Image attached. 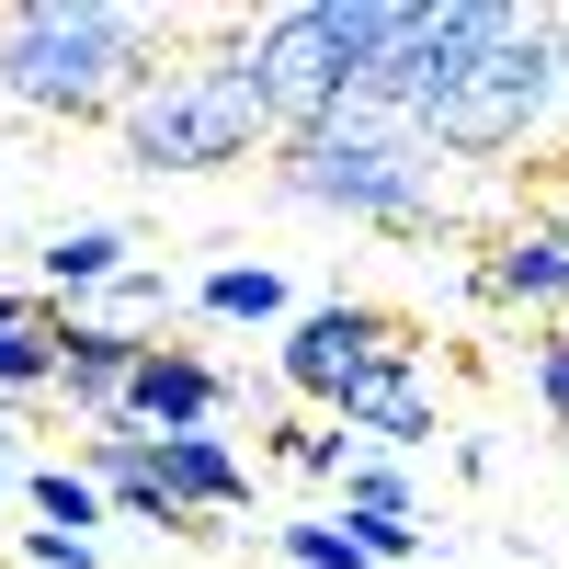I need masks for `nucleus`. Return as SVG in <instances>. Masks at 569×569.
<instances>
[{"mask_svg":"<svg viewBox=\"0 0 569 569\" xmlns=\"http://www.w3.org/2000/svg\"><path fill=\"white\" fill-rule=\"evenodd\" d=\"M558 91H569V58H558L547 12H525V0H410L353 103L410 114L467 171V160L525 149V137L558 114Z\"/></svg>","mask_w":569,"mask_h":569,"instance_id":"obj_1","label":"nucleus"},{"mask_svg":"<svg viewBox=\"0 0 569 569\" xmlns=\"http://www.w3.org/2000/svg\"><path fill=\"white\" fill-rule=\"evenodd\" d=\"M114 160L137 171H240V160H273V126H262V91L240 69V12H182L160 69L103 114Z\"/></svg>","mask_w":569,"mask_h":569,"instance_id":"obj_2","label":"nucleus"},{"mask_svg":"<svg viewBox=\"0 0 569 569\" xmlns=\"http://www.w3.org/2000/svg\"><path fill=\"white\" fill-rule=\"evenodd\" d=\"M445 182H456V160L410 114H388V103H330L308 137L273 149V194L284 206L388 228V240H433L445 228Z\"/></svg>","mask_w":569,"mask_h":569,"instance_id":"obj_3","label":"nucleus"},{"mask_svg":"<svg viewBox=\"0 0 569 569\" xmlns=\"http://www.w3.org/2000/svg\"><path fill=\"white\" fill-rule=\"evenodd\" d=\"M171 23L182 12H126V0H0V91L46 126H103L160 69Z\"/></svg>","mask_w":569,"mask_h":569,"instance_id":"obj_4","label":"nucleus"},{"mask_svg":"<svg viewBox=\"0 0 569 569\" xmlns=\"http://www.w3.org/2000/svg\"><path fill=\"white\" fill-rule=\"evenodd\" d=\"M399 12H410V0H284V12L240 23V69H251V91H262L273 149H284V137H308L330 103H353L365 69L388 58Z\"/></svg>","mask_w":569,"mask_h":569,"instance_id":"obj_5","label":"nucleus"},{"mask_svg":"<svg viewBox=\"0 0 569 569\" xmlns=\"http://www.w3.org/2000/svg\"><path fill=\"white\" fill-rule=\"evenodd\" d=\"M388 365H421V330L399 308H365V297H330V308H297L284 319V342H273V376L297 399L319 410H342L365 376H388Z\"/></svg>","mask_w":569,"mask_h":569,"instance_id":"obj_6","label":"nucleus"},{"mask_svg":"<svg viewBox=\"0 0 569 569\" xmlns=\"http://www.w3.org/2000/svg\"><path fill=\"white\" fill-rule=\"evenodd\" d=\"M217 410H228V376L206 353H182V342H149L126 376V399H114V433H217Z\"/></svg>","mask_w":569,"mask_h":569,"instance_id":"obj_7","label":"nucleus"},{"mask_svg":"<svg viewBox=\"0 0 569 569\" xmlns=\"http://www.w3.org/2000/svg\"><path fill=\"white\" fill-rule=\"evenodd\" d=\"M479 297L569 319V206H547V217H512V228H501V240L479 251Z\"/></svg>","mask_w":569,"mask_h":569,"instance_id":"obj_8","label":"nucleus"},{"mask_svg":"<svg viewBox=\"0 0 569 569\" xmlns=\"http://www.w3.org/2000/svg\"><path fill=\"white\" fill-rule=\"evenodd\" d=\"M137 353H149V330H114L91 308H58V399L91 421V433H114V399H126Z\"/></svg>","mask_w":569,"mask_h":569,"instance_id":"obj_9","label":"nucleus"},{"mask_svg":"<svg viewBox=\"0 0 569 569\" xmlns=\"http://www.w3.org/2000/svg\"><path fill=\"white\" fill-rule=\"evenodd\" d=\"M330 433H342L353 456H365V445L399 456V445H433V433H445V399L421 388V365H388V376H365V388L330 410Z\"/></svg>","mask_w":569,"mask_h":569,"instance_id":"obj_10","label":"nucleus"},{"mask_svg":"<svg viewBox=\"0 0 569 569\" xmlns=\"http://www.w3.org/2000/svg\"><path fill=\"white\" fill-rule=\"evenodd\" d=\"M149 456H160V479H171V501L194 512V525H206V512H240V501H251V456L228 445V433H160Z\"/></svg>","mask_w":569,"mask_h":569,"instance_id":"obj_11","label":"nucleus"},{"mask_svg":"<svg viewBox=\"0 0 569 569\" xmlns=\"http://www.w3.org/2000/svg\"><path fill=\"white\" fill-rule=\"evenodd\" d=\"M137 262V240L126 228H58V240L34 251V273H46V308H69V297H103V284Z\"/></svg>","mask_w":569,"mask_h":569,"instance_id":"obj_12","label":"nucleus"},{"mask_svg":"<svg viewBox=\"0 0 569 569\" xmlns=\"http://www.w3.org/2000/svg\"><path fill=\"white\" fill-rule=\"evenodd\" d=\"M0 388H58V308L0 284Z\"/></svg>","mask_w":569,"mask_h":569,"instance_id":"obj_13","label":"nucleus"},{"mask_svg":"<svg viewBox=\"0 0 569 569\" xmlns=\"http://www.w3.org/2000/svg\"><path fill=\"white\" fill-rule=\"evenodd\" d=\"M194 308H206V319H284V273H273V262H217V273L194 284Z\"/></svg>","mask_w":569,"mask_h":569,"instance_id":"obj_14","label":"nucleus"},{"mask_svg":"<svg viewBox=\"0 0 569 569\" xmlns=\"http://www.w3.org/2000/svg\"><path fill=\"white\" fill-rule=\"evenodd\" d=\"M23 501L46 512V536H91V525H103V490H91L80 467H34V479H23Z\"/></svg>","mask_w":569,"mask_h":569,"instance_id":"obj_15","label":"nucleus"},{"mask_svg":"<svg viewBox=\"0 0 569 569\" xmlns=\"http://www.w3.org/2000/svg\"><path fill=\"white\" fill-rule=\"evenodd\" d=\"M342 512H410V467L399 456H342Z\"/></svg>","mask_w":569,"mask_h":569,"instance_id":"obj_16","label":"nucleus"},{"mask_svg":"<svg viewBox=\"0 0 569 569\" xmlns=\"http://www.w3.org/2000/svg\"><path fill=\"white\" fill-rule=\"evenodd\" d=\"M330 525H342L376 569H399V558H421V525H410V512H330Z\"/></svg>","mask_w":569,"mask_h":569,"instance_id":"obj_17","label":"nucleus"},{"mask_svg":"<svg viewBox=\"0 0 569 569\" xmlns=\"http://www.w3.org/2000/svg\"><path fill=\"white\" fill-rule=\"evenodd\" d=\"M284 558H297V569H376L342 525H284Z\"/></svg>","mask_w":569,"mask_h":569,"instance_id":"obj_18","label":"nucleus"},{"mask_svg":"<svg viewBox=\"0 0 569 569\" xmlns=\"http://www.w3.org/2000/svg\"><path fill=\"white\" fill-rule=\"evenodd\" d=\"M273 456H284V467H308V479H342V456H353V445L330 433V421H284V445H273Z\"/></svg>","mask_w":569,"mask_h":569,"instance_id":"obj_19","label":"nucleus"},{"mask_svg":"<svg viewBox=\"0 0 569 569\" xmlns=\"http://www.w3.org/2000/svg\"><path fill=\"white\" fill-rule=\"evenodd\" d=\"M536 410H547L558 433H569V319H558L547 342H536Z\"/></svg>","mask_w":569,"mask_h":569,"instance_id":"obj_20","label":"nucleus"},{"mask_svg":"<svg viewBox=\"0 0 569 569\" xmlns=\"http://www.w3.org/2000/svg\"><path fill=\"white\" fill-rule=\"evenodd\" d=\"M23 558H34V569H91V536H46V525H34Z\"/></svg>","mask_w":569,"mask_h":569,"instance_id":"obj_21","label":"nucleus"},{"mask_svg":"<svg viewBox=\"0 0 569 569\" xmlns=\"http://www.w3.org/2000/svg\"><path fill=\"white\" fill-rule=\"evenodd\" d=\"M0 445H12V421H0Z\"/></svg>","mask_w":569,"mask_h":569,"instance_id":"obj_22","label":"nucleus"}]
</instances>
